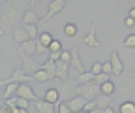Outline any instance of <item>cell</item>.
Returning a JSON list of instances; mask_svg holds the SVG:
<instances>
[{
	"mask_svg": "<svg viewBox=\"0 0 135 113\" xmlns=\"http://www.w3.org/2000/svg\"><path fill=\"white\" fill-rule=\"evenodd\" d=\"M32 4L28 0H8L2 6L0 13V36H4L9 28H15L25 17L26 10H30Z\"/></svg>",
	"mask_w": 135,
	"mask_h": 113,
	"instance_id": "6da1fadb",
	"label": "cell"
},
{
	"mask_svg": "<svg viewBox=\"0 0 135 113\" xmlns=\"http://www.w3.org/2000/svg\"><path fill=\"white\" fill-rule=\"evenodd\" d=\"M77 94H79V96H84L86 100H96L98 96L101 94V87H99L98 83H94V81H90V83H81V85L77 87Z\"/></svg>",
	"mask_w": 135,
	"mask_h": 113,
	"instance_id": "7a4b0ae2",
	"label": "cell"
},
{
	"mask_svg": "<svg viewBox=\"0 0 135 113\" xmlns=\"http://www.w3.org/2000/svg\"><path fill=\"white\" fill-rule=\"evenodd\" d=\"M32 79H34V75L26 74L23 68H15L9 74V77H4L2 79V87H6L8 83H28V81H32Z\"/></svg>",
	"mask_w": 135,
	"mask_h": 113,
	"instance_id": "3957f363",
	"label": "cell"
},
{
	"mask_svg": "<svg viewBox=\"0 0 135 113\" xmlns=\"http://www.w3.org/2000/svg\"><path fill=\"white\" fill-rule=\"evenodd\" d=\"M17 53H19V57H21L23 70H25L26 74L34 75L38 70H41V64H40L38 60H34V58H32V55H26V53H23V51H17Z\"/></svg>",
	"mask_w": 135,
	"mask_h": 113,
	"instance_id": "277c9868",
	"label": "cell"
},
{
	"mask_svg": "<svg viewBox=\"0 0 135 113\" xmlns=\"http://www.w3.org/2000/svg\"><path fill=\"white\" fill-rule=\"evenodd\" d=\"M64 8H66V0H51L49 6H47V13H45V17H43V19H40V26H41V25H45L51 17H53V15H58Z\"/></svg>",
	"mask_w": 135,
	"mask_h": 113,
	"instance_id": "5b68a950",
	"label": "cell"
},
{
	"mask_svg": "<svg viewBox=\"0 0 135 113\" xmlns=\"http://www.w3.org/2000/svg\"><path fill=\"white\" fill-rule=\"evenodd\" d=\"M17 96H21V98H26V100H30V102H38V100H40L38 96H36V92L32 91V87H30L28 83H21V85H19Z\"/></svg>",
	"mask_w": 135,
	"mask_h": 113,
	"instance_id": "8992f818",
	"label": "cell"
},
{
	"mask_svg": "<svg viewBox=\"0 0 135 113\" xmlns=\"http://www.w3.org/2000/svg\"><path fill=\"white\" fill-rule=\"evenodd\" d=\"M70 66L77 72V74H84V64L79 57V49L77 47H71V60H70Z\"/></svg>",
	"mask_w": 135,
	"mask_h": 113,
	"instance_id": "52a82bcc",
	"label": "cell"
},
{
	"mask_svg": "<svg viewBox=\"0 0 135 113\" xmlns=\"http://www.w3.org/2000/svg\"><path fill=\"white\" fill-rule=\"evenodd\" d=\"M66 102H68V106L71 107V111H73V113H79V111H83V109H84L86 98H84V96H79V94H75L73 98H68Z\"/></svg>",
	"mask_w": 135,
	"mask_h": 113,
	"instance_id": "ba28073f",
	"label": "cell"
},
{
	"mask_svg": "<svg viewBox=\"0 0 135 113\" xmlns=\"http://www.w3.org/2000/svg\"><path fill=\"white\" fill-rule=\"evenodd\" d=\"M111 64H113V72H114V75H122V72H124V64H122V60H120V57H118V51L116 49H113L111 51Z\"/></svg>",
	"mask_w": 135,
	"mask_h": 113,
	"instance_id": "9c48e42d",
	"label": "cell"
},
{
	"mask_svg": "<svg viewBox=\"0 0 135 113\" xmlns=\"http://www.w3.org/2000/svg\"><path fill=\"white\" fill-rule=\"evenodd\" d=\"M83 43L88 45V47H99V40L96 38V23L92 21V26H90V32L83 38Z\"/></svg>",
	"mask_w": 135,
	"mask_h": 113,
	"instance_id": "30bf717a",
	"label": "cell"
},
{
	"mask_svg": "<svg viewBox=\"0 0 135 113\" xmlns=\"http://www.w3.org/2000/svg\"><path fill=\"white\" fill-rule=\"evenodd\" d=\"M70 62H64V60H58L56 62V77L62 79V81H66L68 75H70Z\"/></svg>",
	"mask_w": 135,
	"mask_h": 113,
	"instance_id": "8fae6325",
	"label": "cell"
},
{
	"mask_svg": "<svg viewBox=\"0 0 135 113\" xmlns=\"http://www.w3.org/2000/svg\"><path fill=\"white\" fill-rule=\"evenodd\" d=\"M17 51H23V53H26V55H34V53H38V42H36V40H28V42H25V43H19Z\"/></svg>",
	"mask_w": 135,
	"mask_h": 113,
	"instance_id": "7c38bea8",
	"label": "cell"
},
{
	"mask_svg": "<svg viewBox=\"0 0 135 113\" xmlns=\"http://www.w3.org/2000/svg\"><path fill=\"white\" fill-rule=\"evenodd\" d=\"M13 38H15L17 43H25V42L32 40V38L28 36V32L25 30V26H15V28H13Z\"/></svg>",
	"mask_w": 135,
	"mask_h": 113,
	"instance_id": "4fadbf2b",
	"label": "cell"
},
{
	"mask_svg": "<svg viewBox=\"0 0 135 113\" xmlns=\"http://www.w3.org/2000/svg\"><path fill=\"white\" fill-rule=\"evenodd\" d=\"M60 89H56V87H51V89H47L45 91V96H43V100H47V102H51V104H56L58 100H60Z\"/></svg>",
	"mask_w": 135,
	"mask_h": 113,
	"instance_id": "5bb4252c",
	"label": "cell"
},
{
	"mask_svg": "<svg viewBox=\"0 0 135 113\" xmlns=\"http://www.w3.org/2000/svg\"><path fill=\"white\" fill-rule=\"evenodd\" d=\"M34 106H36L38 113H55V104H51L47 100H38L34 102Z\"/></svg>",
	"mask_w": 135,
	"mask_h": 113,
	"instance_id": "9a60e30c",
	"label": "cell"
},
{
	"mask_svg": "<svg viewBox=\"0 0 135 113\" xmlns=\"http://www.w3.org/2000/svg\"><path fill=\"white\" fill-rule=\"evenodd\" d=\"M23 25H40V19H38V15H36V11H34L32 8L30 10H26V13H25V17H23Z\"/></svg>",
	"mask_w": 135,
	"mask_h": 113,
	"instance_id": "2e32d148",
	"label": "cell"
},
{
	"mask_svg": "<svg viewBox=\"0 0 135 113\" xmlns=\"http://www.w3.org/2000/svg\"><path fill=\"white\" fill-rule=\"evenodd\" d=\"M19 85H21V83H8V85L4 87V92H2V100H8V98H11L13 94H17Z\"/></svg>",
	"mask_w": 135,
	"mask_h": 113,
	"instance_id": "e0dca14e",
	"label": "cell"
},
{
	"mask_svg": "<svg viewBox=\"0 0 135 113\" xmlns=\"http://www.w3.org/2000/svg\"><path fill=\"white\" fill-rule=\"evenodd\" d=\"M53 79V75H51L47 70H38L36 74H34V81H40V83H47V81H51Z\"/></svg>",
	"mask_w": 135,
	"mask_h": 113,
	"instance_id": "ac0fdd59",
	"label": "cell"
},
{
	"mask_svg": "<svg viewBox=\"0 0 135 113\" xmlns=\"http://www.w3.org/2000/svg\"><path fill=\"white\" fill-rule=\"evenodd\" d=\"M99 87H101V94H105V96H113V94L116 92V85L111 81V79H109V81H105V83H101Z\"/></svg>",
	"mask_w": 135,
	"mask_h": 113,
	"instance_id": "d6986e66",
	"label": "cell"
},
{
	"mask_svg": "<svg viewBox=\"0 0 135 113\" xmlns=\"http://www.w3.org/2000/svg\"><path fill=\"white\" fill-rule=\"evenodd\" d=\"M118 113H135V102H131V100H124V102H120Z\"/></svg>",
	"mask_w": 135,
	"mask_h": 113,
	"instance_id": "ffe728a7",
	"label": "cell"
},
{
	"mask_svg": "<svg viewBox=\"0 0 135 113\" xmlns=\"http://www.w3.org/2000/svg\"><path fill=\"white\" fill-rule=\"evenodd\" d=\"M94 77H96V74H92V72H84V74H77V77H75V81L81 85V83H90V81H94Z\"/></svg>",
	"mask_w": 135,
	"mask_h": 113,
	"instance_id": "44dd1931",
	"label": "cell"
},
{
	"mask_svg": "<svg viewBox=\"0 0 135 113\" xmlns=\"http://www.w3.org/2000/svg\"><path fill=\"white\" fill-rule=\"evenodd\" d=\"M64 34L68 38H75L77 36V25L75 23H66L64 25Z\"/></svg>",
	"mask_w": 135,
	"mask_h": 113,
	"instance_id": "7402d4cb",
	"label": "cell"
},
{
	"mask_svg": "<svg viewBox=\"0 0 135 113\" xmlns=\"http://www.w3.org/2000/svg\"><path fill=\"white\" fill-rule=\"evenodd\" d=\"M96 104H98V107H99V109H105V107H109V106H111V100H109V96L99 94L98 98H96Z\"/></svg>",
	"mask_w": 135,
	"mask_h": 113,
	"instance_id": "603a6c76",
	"label": "cell"
},
{
	"mask_svg": "<svg viewBox=\"0 0 135 113\" xmlns=\"http://www.w3.org/2000/svg\"><path fill=\"white\" fill-rule=\"evenodd\" d=\"M122 45L126 47V49H135V34H128L122 42Z\"/></svg>",
	"mask_w": 135,
	"mask_h": 113,
	"instance_id": "cb8c5ba5",
	"label": "cell"
},
{
	"mask_svg": "<svg viewBox=\"0 0 135 113\" xmlns=\"http://www.w3.org/2000/svg\"><path fill=\"white\" fill-rule=\"evenodd\" d=\"M53 40H55V38L51 36L49 32H41V34H40V43H43L45 47H49L51 43H53Z\"/></svg>",
	"mask_w": 135,
	"mask_h": 113,
	"instance_id": "d4e9b609",
	"label": "cell"
},
{
	"mask_svg": "<svg viewBox=\"0 0 135 113\" xmlns=\"http://www.w3.org/2000/svg\"><path fill=\"white\" fill-rule=\"evenodd\" d=\"M64 49H62V42H58V40H53V43L49 45V55L51 53H62Z\"/></svg>",
	"mask_w": 135,
	"mask_h": 113,
	"instance_id": "484cf974",
	"label": "cell"
},
{
	"mask_svg": "<svg viewBox=\"0 0 135 113\" xmlns=\"http://www.w3.org/2000/svg\"><path fill=\"white\" fill-rule=\"evenodd\" d=\"M28 104H30V100L21 98V96H17V94H15V106H17V107H21V109H28Z\"/></svg>",
	"mask_w": 135,
	"mask_h": 113,
	"instance_id": "4316f807",
	"label": "cell"
},
{
	"mask_svg": "<svg viewBox=\"0 0 135 113\" xmlns=\"http://www.w3.org/2000/svg\"><path fill=\"white\" fill-rule=\"evenodd\" d=\"M23 26H25V30L28 32V36H30L32 40L38 38V28H36V25H23Z\"/></svg>",
	"mask_w": 135,
	"mask_h": 113,
	"instance_id": "83f0119b",
	"label": "cell"
},
{
	"mask_svg": "<svg viewBox=\"0 0 135 113\" xmlns=\"http://www.w3.org/2000/svg\"><path fill=\"white\" fill-rule=\"evenodd\" d=\"M56 113H73V111H71L70 106H68V102H60L56 106Z\"/></svg>",
	"mask_w": 135,
	"mask_h": 113,
	"instance_id": "f1b7e54d",
	"label": "cell"
},
{
	"mask_svg": "<svg viewBox=\"0 0 135 113\" xmlns=\"http://www.w3.org/2000/svg\"><path fill=\"white\" fill-rule=\"evenodd\" d=\"M109 77H111V75H107V74H103V72H101V74H98V75L94 77V83L101 85V83H105V81H109Z\"/></svg>",
	"mask_w": 135,
	"mask_h": 113,
	"instance_id": "f546056e",
	"label": "cell"
},
{
	"mask_svg": "<svg viewBox=\"0 0 135 113\" xmlns=\"http://www.w3.org/2000/svg\"><path fill=\"white\" fill-rule=\"evenodd\" d=\"M90 72H92V74H96V75H98V74H101V72H103V62H94Z\"/></svg>",
	"mask_w": 135,
	"mask_h": 113,
	"instance_id": "4dcf8cb0",
	"label": "cell"
},
{
	"mask_svg": "<svg viewBox=\"0 0 135 113\" xmlns=\"http://www.w3.org/2000/svg\"><path fill=\"white\" fill-rule=\"evenodd\" d=\"M103 74H107V75H114V72H113V64H111V60H107V62H103Z\"/></svg>",
	"mask_w": 135,
	"mask_h": 113,
	"instance_id": "1f68e13d",
	"label": "cell"
},
{
	"mask_svg": "<svg viewBox=\"0 0 135 113\" xmlns=\"http://www.w3.org/2000/svg\"><path fill=\"white\" fill-rule=\"evenodd\" d=\"M98 107L96 100H86V104H84V111H94Z\"/></svg>",
	"mask_w": 135,
	"mask_h": 113,
	"instance_id": "d6a6232c",
	"label": "cell"
},
{
	"mask_svg": "<svg viewBox=\"0 0 135 113\" xmlns=\"http://www.w3.org/2000/svg\"><path fill=\"white\" fill-rule=\"evenodd\" d=\"M38 53H40V55H49V47H45L43 43L38 42Z\"/></svg>",
	"mask_w": 135,
	"mask_h": 113,
	"instance_id": "836d02e7",
	"label": "cell"
},
{
	"mask_svg": "<svg viewBox=\"0 0 135 113\" xmlns=\"http://www.w3.org/2000/svg\"><path fill=\"white\" fill-rule=\"evenodd\" d=\"M124 26H128V28H131V26H135V19H131L129 15L124 19Z\"/></svg>",
	"mask_w": 135,
	"mask_h": 113,
	"instance_id": "e575fe53",
	"label": "cell"
},
{
	"mask_svg": "<svg viewBox=\"0 0 135 113\" xmlns=\"http://www.w3.org/2000/svg\"><path fill=\"white\" fill-rule=\"evenodd\" d=\"M9 113H28V109H21V107H17V106H15V107L9 109Z\"/></svg>",
	"mask_w": 135,
	"mask_h": 113,
	"instance_id": "d590c367",
	"label": "cell"
},
{
	"mask_svg": "<svg viewBox=\"0 0 135 113\" xmlns=\"http://www.w3.org/2000/svg\"><path fill=\"white\" fill-rule=\"evenodd\" d=\"M103 113H114V107H113V106H109V107H105V109H103Z\"/></svg>",
	"mask_w": 135,
	"mask_h": 113,
	"instance_id": "8d00e7d4",
	"label": "cell"
},
{
	"mask_svg": "<svg viewBox=\"0 0 135 113\" xmlns=\"http://www.w3.org/2000/svg\"><path fill=\"white\" fill-rule=\"evenodd\" d=\"M128 15H129L131 19H135V8H129V13H128Z\"/></svg>",
	"mask_w": 135,
	"mask_h": 113,
	"instance_id": "74e56055",
	"label": "cell"
},
{
	"mask_svg": "<svg viewBox=\"0 0 135 113\" xmlns=\"http://www.w3.org/2000/svg\"><path fill=\"white\" fill-rule=\"evenodd\" d=\"M90 113H103V109H99V107H96L94 111H90Z\"/></svg>",
	"mask_w": 135,
	"mask_h": 113,
	"instance_id": "f35d334b",
	"label": "cell"
},
{
	"mask_svg": "<svg viewBox=\"0 0 135 113\" xmlns=\"http://www.w3.org/2000/svg\"><path fill=\"white\" fill-rule=\"evenodd\" d=\"M28 2H30V4H32V6H34V2H38V0H28Z\"/></svg>",
	"mask_w": 135,
	"mask_h": 113,
	"instance_id": "ab89813d",
	"label": "cell"
},
{
	"mask_svg": "<svg viewBox=\"0 0 135 113\" xmlns=\"http://www.w3.org/2000/svg\"><path fill=\"white\" fill-rule=\"evenodd\" d=\"M0 2H2V6H4V4H6V2H8V0H0Z\"/></svg>",
	"mask_w": 135,
	"mask_h": 113,
	"instance_id": "60d3db41",
	"label": "cell"
},
{
	"mask_svg": "<svg viewBox=\"0 0 135 113\" xmlns=\"http://www.w3.org/2000/svg\"><path fill=\"white\" fill-rule=\"evenodd\" d=\"M79 113H90V111H84V109H83V111H79Z\"/></svg>",
	"mask_w": 135,
	"mask_h": 113,
	"instance_id": "b9f144b4",
	"label": "cell"
}]
</instances>
